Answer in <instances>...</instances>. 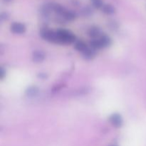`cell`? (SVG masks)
<instances>
[{
	"label": "cell",
	"instance_id": "obj_1",
	"mask_svg": "<svg viewBox=\"0 0 146 146\" xmlns=\"http://www.w3.org/2000/svg\"><path fill=\"white\" fill-rule=\"evenodd\" d=\"M58 37V44H70L76 41V36L72 32L66 29L56 31Z\"/></svg>",
	"mask_w": 146,
	"mask_h": 146
},
{
	"label": "cell",
	"instance_id": "obj_2",
	"mask_svg": "<svg viewBox=\"0 0 146 146\" xmlns=\"http://www.w3.org/2000/svg\"><path fill=\"white\" fill-rule=\"evenodd\" d=\"M111 39L110 38V37L106 35H104V34L101 36H100L98 38L93 39L90 42L91 47L94 48L95 50L108 47L111 45Z\"/></svg>",
	"mask_w": 146,
	"mask_h": 146
},
{
	"label": "cell",
	"instance_id": "obj_3",
	"mask_svg": "<svg viewBox=\"0 0 146 146\" xmlns=\"http://www.w3.org/2000/svg\"><path fill=\"white\" fill-rule=\"evenodd\" d=\"M41 36L46 41L55 43V44H58V37H57L56 31L44 30V31H41Z\"/></svg>",
	"mask_w": 146,
	"mask_h": 146
},
{
	"label": "cell",
	"instance_id": "obj_4",
	"mask_svg": "<svg viewBox=\"0 0 146 146\" xmlns=\"http://www.w3.org/2000/svg\"><path fill=\"white\" fill-rule=\"evenodd\" d=\"M109 121L115 128H121L123 125V118L120 114L113 113L110 116Z\"/></svg>",
	"mask_w": 146,
	"mask_h": 146
},
{
	"label": "cell",
	"instance_id": "obj_5",
	"mask_svg": "<svg viewBox=\"0 0 146 146\" xmlns=\"http://www.w3.org/2000/svg\"><path fill=\"white\" fill-rule=\"evenodd\" d=\"M11 31L14 34H22L26 31V27L24 24L19 22H15L11 24Z\"/></svg>",
	"mask_w": 146,
	"mask_h": 146
},
{
	"label": "cell",
	"instance_id": "obj_6",
	"mask_svg": "<svg viewBox=\"0 0 146 146\" xmlns=\"http://www.w3.org/2000/svg\"><path fill=\"white\" fill-rule=\"evenodd\" d=\"M88 34L89 36H91L94 39L98 38L100 36H101L103 35L101 29L97 27H93L91 28H90L88 31Z\"/></svg>",
	"mask_w": 146,
	"mask_h": 146
},
{
	"label": "cell",
	"instance_id": "obj_7",
	"mask_svg": "<svg viewBox=\"0 0 146 146\" xmlns=\"http://www.w3.org/2000/svg\"><path fill=\"white\" fill-rule=\"evenodd\" d=\"M45 58V54L43 51H35L33 53V61L36 63H41L44 61Z\"/></svg>",
	"mask_w": 146,
	"mask_h": 146
},
{
	"label": "cell",
	"instance_id": "obj_8",
	"mask_svg": "<svg viewBox=\"0 0 146 146\" xmlns=\"http://www.w3.org/2000/svg\"><path fill=\"white\" fill-rule=\"evenodd\" d=\"M82 54H83V56H84V57L86 58V59L90 60V59H92V58L95 56L96 52V50L94 49V48H91V47L90 46V47H88V48H86V50L85 51H84Z\"/></svg>",
	"mask_w": 146,
	"mask_h": 146
},
{
	"label": "cell",
	"instance_id": "obj_9",
	"mask_svg": "<svg viewBox=\"0 0 146 146\" xmlns=\"http://www.w3.org/2000/svg\"><path fill=\"white\" fill-rule=\"evenodd\" d=\"M61 17L66 21H73L76 18V14L72 11L65 9L61 15Z\"/></svg>",
	"mask_w": 146,
	"mask_h": 146
},
{
	"label": "cell",
	"instance_id": "obj_10",
	"mask_svg": "<svg viewBox=\"0 0 146 146\" xmlns=\"http://www.w3.org/2000/svg\"><path fill=\"white\" fill-rule=\"evenodd\" d=\"M74 47H75L76 49L78 51H81V53H83L84 51H85L86 50V48H88V46L82 41H76L75 44H74Z\"/></svg>",
	"mask_w": 146,
	"mask_h": 146
},
{
	"label": "cell",
	"instance_id": "obj_11",
	"mask_svg": "<svg viewBox=\"0 0 146 146\" xmlns=\"http://www.w3.org/2000/svg\"><path fill=\"white\" fill-rule=\"evenodd\" d=\"M101 10L104 13L108 15H111L115 12V8L111 4H104V6L101 8Z\"/></svg>",
	"mask_w": 146,
	"mask_h": 146
},
{
	"label": "cell",
	"instance_id": "obj_12",
	"mask_svg": "<svg viewBox=\"0 0 146 146\" xmlns=\"http://www.w3.org/2000/svg\"><path fill=\"white\" fill-rule=\"evenodd\" d=\"M37 93H38V88L36 87H30L27 89L26 94L28 96H35Z\"/></svg>",
	"mask_w": 146,
	"mask_h": 146
},
{
	"label": "cell",
	"instance_id": "obj_13",
	"mask_svg": "<svg viewBox=\"0 0 146 146\" xmlns=\"http://www.w3.org/2000/svg\"><path fill=\"white\" fill-rule=\"evenodd\" d=\"M91 2L93 7L96 9L102 8V7L104 6L103 0H91Z\"/></svg>",
	"mask_w": 146,
	"mask_h": 146
},
{
	"label": "cell",
	"instance_id": "obj_14",
	"mask_svg": "<svg viewBox=\"0 0 146 146\" xmlns=\"http://www.w3.org/2000/svg\"><path fill=\"white\" fill-rule=\"evenodd\" d=\"M82 14L84 16H90L92 14V10L89 7H84L82 10Z\"/></svg>",
	"mask_w": 146,
	"mask_h": 146
},
{
	"label": "cell",
	"instance_id": "obj_15",
	"mask_svg": "<svg viewBox=\"0 0 146 146\" xmlns=\"http://www.w3.org/2000/svg\"><path fill=\"white\" fill-rule=\"evenodd\" d=\"M4 69H3V68H1V72H0V76H1V78H4V75H5V74H4Z\"/></svg>",
	"mask_w": 146,
	"mask_h": 146
},
{
	"label": "cell",
	"instance_id": "obj_16",
	"mask_svg": "<svg viewBox=\"0 0 146 146\" xmlns=\"http://www.w3.org/2000/svg\"><path fill=\"white\" fill-rule=\"evenodd\" d=\"M3 1H7V2H9V1H12V0H3Z\"/></svg>",
	"mask_w": 146,
	"mask_h": 146
},
{
	"label": "cell",
	"instance_id": "obj_17",
	"mask_svg": "<svg viewBox=\"0 0 146 146\" xmlns=\"http://www.w3.org/2000/svg\"><path fill=\"white\" fill-rule=\"evenodd\" d=\"M110 146H117V145H110Z\"/></svg>",
	"mask_w": 146,
	"mask_h": 146
}]
</instances>
